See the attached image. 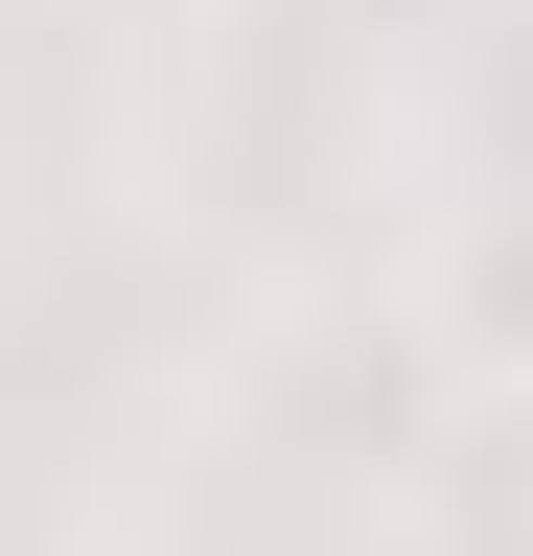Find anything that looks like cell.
<instances>
[{
  "instance_id": "cell-1",
  "label": "cell",
  "mask_w": 533,
  "mask_h": 556,
  "mask_svg": "<svg viewBox=\"0 0 533 556\" xmlns=\"http://www.w3.org/2000/svg\"><path fill=\"white\" fill-rule=\"evenodd\" d=\"M418 371L464 417H533V186H487V208L418 232Z\"/></svg>"
}]
</instances>
